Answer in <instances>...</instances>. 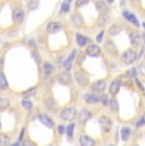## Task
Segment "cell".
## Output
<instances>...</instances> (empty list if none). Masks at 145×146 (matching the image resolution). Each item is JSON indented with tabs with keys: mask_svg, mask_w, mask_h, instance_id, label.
<instances>
[{
	"mask_svg": "<svg viewBox=\"0 0 145 146\" xmlns=\"http://www.w3.org/2000/svg\"><path fill=\"white\" fill-rule=\"evenodd\" d=\"M121 58L125 64L131 65V64H134L136 60H138V53L134 51V50H127V51H125L124 53H122Z\"/></svg>",
	"mask_w": 145,
	"mask_h": 146,
	"instance_id": "1",
	"label": "cell"
},
{
	"mask_svg": "<svg viewBox=\"0 0 145 146\" xmlns=\"http://www.w3.org/2000/svg\"><path fill=\"white\" fill-rule=\"evenodd\" d=\"M61 118L65 121H72L76 116V109L74 107H66L63 112H61Z\"/></svg>",
	"mask_w": 145,
	"mask_h": 146,
	"instance_id": "2",
	"label": "cell"
},
{
	"mask_svg": "<svg viewBox=\"0 0 145 146\" xmlns=\"http://www.w3.org/2000/svg\"><path fill=\"white\" fill-rule=\"evenodd\" d=\"M99 126H101V130L103 132H108L111 130V127H112V122H111V119L108 117L102 116L99 118Z\"/></svg>",
	"mask_w": 145,
	"mask_h": 146,
	"instance_id": "3",
	"label": "cell"
},
{
	"mask_svg": "<svg viewBox=\"0 0 145 146\" xmlns=\"http://www.w3.org/2000/svg\"><path fill=\"white\" fill-rule=\"evenodd\" d=\"M75 79H76L78 83L83 86L88 84V75L85 74L84 71H76V74H75Z\"/></svg>",
	"mask_w": 145,
	"mask_h": 146,
	"instance_id": "4",
	"label": "cell"
},
{
	"mask_svg": "<svg viewBox=\"0 0 145 146\" xmlns=\"http://www.w3.org/2000/svg\"><path fill=\"white\" fill-rule=\"evenodd\" d=\"M59 80H60L61 84H64V85H68V84L71 83V75L69 74V71H61L60 74H59Z\"/></svg>",
	"mask_w": 145,
	"mask_h": 146,
	"instance_id": "5",
	"label": "cell"
},
{
	"mask_svg": "<svg viewBox=\"0 0 145 146\" xmlns=\"http://www.w3.org/2000/svg\"><path fill=\"white\" fill-rule=\"evenodd\" d=\"M13 19H14L15 23H21L24 19V10L21 8H15L14 12H13Z\"/></svg>",
	"mask_w": 145,
	"mask_h": 146,
	"instance_id": "6",
	"label": "cell"
},
{
	"mask_svg": "<svg viewBox=\"0 0 145 146\" xmlns=\"http://www.w3.org/2000/svg\"><path fill=\"white\" fill-rule=\"evenodd\" d=\"M79 142H80V146H96V141H94L92 137L87 136V135L80 136Z\"/></svg>",
	"mask_w": 145,
	"mask_h": 146,
	"instance_id": "7",
	"label": "cell"
},
{
	"mask_svg": "<svg viewBox=\"0 0 145 146\" xmlns=\"http://www.w3.org/2000/svg\"><path fill=\"white\" fill-rule=\"evenodd\" d=\"M87 53L89 56H92V57H97L101 53V48L97 44H89L87 47Z\"/></svg>",
	"mask_w": 145,
	"mask_h": 146,
	"instance_id": "8",
	"label": "cell"
},
{
	"mask_svg": "<svg viewBox=\"0 0 145 146\" xmlns=\"http://www.w3.org/2000/svg\"><path fill=\"white\" fill-rule=\"evenodd\" d=\"M129 37H130V42L132 44H135V46H138L141 41V35L138 32V31H132V32H130Z\"/></svg>",
	"mask_w": 145,
	"mask_h": 146,
	"instance_id": "9",
	"label": "cell"
},
{
	"mask_svg": "<svg viewBox=\"0 0 145 146\" xmlns=\"http://www.w3.org/2000/svg\"><path fill=\"white\" fill-rule=\"evenodd\" d=\"M75 56H76V51H71L70 53V56L68 57V60L64 62V67H65V70L66 71H69V70L71 69V65H72V62H74V58H75Z\"/></svg>",
	"mask_w": 145,
	"mask_h": 146,
	"instance_id": "10",
	"label": "cell"
},
{
	"mask_svg": "<svg viewBox=\"0 0 145 146\" xmlns=\"http://www.w3.org/2000/svg\"><path fill=\"white\" fill-rule=\"evenodd\" d=\"M93 90L94 92H97V93H102L103 90L106 89V81L104 80H98V81H96V83L93 84Z\"/></svg>",
	"mask_w": 145,
	"mask_h": 146,
	"instance_id": "11",
	"label": "cell"
},
{
	"mask_svg": "<svg viewBox=\"0 0 145 146\" xmlns=\"http://www.w3.org/2000/svg\"><path fill=\"white\" fill-rule=\"evenodd\" d=\"M60 29H61V24L57 23V22H50V23L47 24V31H49V33H56Z\"/></svg>",
	"mask_w": 145,
	"mask_h": 146,
	"instance_id": "12",
	"label": "cell"
},
{
	"mask_svg": "<svg viewBox=\"0 0 145 146\" xmlns=\"http://www.w3.org/2000/svg\"><path fill=\"white\" fill-rule=\"evenodd\" d=\"M38 119H40L41 123H43L46 127H49V128H52V127H54V122H52V119L49 118L46 114H41V116L38 117Z\"/></svg>",
	"mask_w": 145,
	"mask_h": 146,
	"instance_id": "13",
	"label": "cell"
},
{
	"mask_svg": "<svg viewBox=\"0 0 145 146\" xmlns=\"http://www.w3.org/2000/svg\"><path fill=\"white\" fill-rule=\"evenodd\" d=\"M84 100L87 103H89V104H94V103L99 102V97H97V95L93 93H88L84 95Z\"/></svg>",
	"mask_w": 145,
	"mask_h": 146,
	"instance_id": "14",
	"label": "cell"
},
{
	"mask_svg": "<svg viewBox=\"0 0 145 146\" xmlns=\"http://www.w3.org/2000/svg\"><path fill=\"white\" fill-rule=\"evenodd\" d=\"M120 86H121V83H120L118 80L112 81V84H111V86H110V93L112 95H116L120 92Z\"/></svg>",
	"mask_w": 145,
	"mask_h": 146,
	"instance_id": "15",
	"label": "cell"
},
{
	"mask_svg": "<svg viewBox=\"0 0 145 146\" xmlns=\"http://www.w3.org/2000/svg\"><path fill=\"white\" fill-rule=\"evenodd\" d=\"M76 42H78V44H79L80 47H84L85 44L89 42V38L85 37V36H83V35H80V33H78L76 35Z\"/></svg>",
	"mask_w": 145,
	"mask_h": 146,
	"instance_id": "16",
	"label": "cell"
},
{
	"mask_svg": "<svg viewBox=\"0 0 145 146\" xmlns=\"http://www.w3.org/2000/svg\"><path fill=\"white\" fill-rule=\"evenodd\" d=\"M96 7H97V9H98L101 13H106L108 10L107 4H106V1H103V0H97V1H96Z\"/></svg>",
	"mask_w": 145,
	"mask_h": 146,
	"instance_id": "17",
	"label": "cell"
},
{
	"mask_svg": "<svg viewBox=\"0 0 145 146\" xmlns=\"http://www.w3.org/2000/svg\"><path fill=\"white\" fill-rule=\"evenodd\" d=\"M124 15L127 21H130L131 23H134V26H136V27L139 26V22H138V19H136V17L134 15V14H131L129 12H124Z\"/></svg>",
	"mask_w": 145,
	"mask_h": 146,
	"instance_id": "18",
	"label": "cell"
},
{
	"mask_svg": "<svg viewBox=\"0 0 145 146\" xmlns=\"http://www.w3.org/2000/svg\"><path fill=\"white\" fill-rule=\"evenodd\" d=\"M90 117H92V113L90 112H88L87 109H83V111L80 112V114H79V119L82 121V122H87Z\"/></svg>",
	"mask_w": 145,
	"mask_h": 146,
	"instance_id": "19",
	"label": "cell"
},
{
	"mask_svg": "<svg viewBox=\"0 0 145 146\" xmlns=\"http://www.w3.org/2000/svg\"><path fill=\"white\" fill-rule=\"evenodd\" d=\"M130 135H131V130L129 127L121 128V139H122V141H127L129 137H130Z\"/></svg>",
	"mask_w": 145,
	"mask_h": 146,
	"instance_id": "20",
	"label": "cell"
},
{
	"mask_svg": "<svg viewBox=\"0 0 145 146\" xmlns=\"http://www.w3.org/2000/svg\"><path fill=\"white\" fill-rule=\"evenodd\" d=\"M106 50H107V52L108 53H117V48H116V46H115V43H112V42H107L106 43Z\"/></svg>",
	"mask_w": 145,
	"mask_h": 146,
	"instance_id": "21",
	"label": "cell"
},
{
	"mask_svg": "<svg viewBox=\"0 0 145 146\" xmlns=\"http://www.w3.org/2000/svg\"><path fill=\"white\" fill-rule=\"evenodd\" d=\"M72 22H74L75 27H80L83 24V18L82 15H79V14H75L74 17H72Z\"/></svg>",
	"mask_w": 145,
	"mask_h": 146,
	"instance_id": "22",
	"label": "cell"
},
{
	"mask_svg": "<svg viewBox=\"0 0 145 146\" xmlns=\"http://www.w3.org/2000/svg\"><path fill=\"white\" fill-rule=\"evenodd\" d=\"M120 32H121V27L117 26V24H113V26L110 28V35L111 36H116V35H118Z\"/></svg>",
	"mask_w": 145,
	"mask_h": 146,
	"instance_id": "23",
	"label": "cell"
},
{
	"mask_svg": "<svg viewBox=\"0 0 145 146\" xmlns=\"http://www.w3.org/2000/svg\"><path fill=\"white\" fill-rule=\"evenodd\" d=\"M43 70H45V74H46V75H50L52 71H54V66H52L50 62H45Z\"/></svg>",
	"mask_w": 145,
	"mask_h": 146,
	"instance_id": "24",
	"label": "cell"
},
{
	"mask_svg": "<svg viewBox=\"0 0 145 146\" xmlns=\"http://www.w3.org/2000/svg\"><path fill=\"white\" fill-rule=\"evenodd\" d=\"M36 92H37V89H36V88L28 89V90L23 92V94H22V97H23V98H29V97H32V95H35V94H36Z\"/></svg>",
	"mask_w": 145,
	"mask_h": 146,
	"instance_id": "25",
	"label": "cell"
},
{
	"mask_svg": "<svg viewBox=\"0 0 145 146\" xmlns=\"http://www.w3.org/2000/svg\"><path fill=\"white\" fill-rule=\"evenodd\" d=\"M108 106H110V109H111V111H113V112L118 111V103H117L116 99H111L110 103H108Z\"/></svg>",
	"mask_w": 145,
	"mask_h": 146,
	"instance_id": "26",
	"label": "cell"
},
{
	"mask_svg": "<svg viewBox=\"0 0 145 146\" xmlns=\"http://www.w3.org/2000/svg\"><path fill=\"white\" fill-rule=\"evenodd\" d=\"M74 123H70V125L66 127V133H68V137L69 139H72V136H74Z\"/></svg>",
	"mask_w": 145,
	"mask_h": 146,
	"instance_id": "27",
	"label": "cell"
},
{
	"mask_svg": "<svg viewBox=\"0 0 145 146\" xmlns=\"http://www.w3.org/2000/svg\"><path fill=\"white\" fill-rule=\"evenodd\" d=\"M0 81H1V86H0V88H1L3 90H5V89L8 88V84H7V79H5V75L4 74L0 75Z\"/></svg>",
	"mask_w": 145,
	"mask_h": 146,
	"instance_id": "28",
	"label": "cell"
},
{
	"mask_svg": "<svg viewBox=\"0 0 145 146\" xmlns=\"http://www.w3.org/2000/svg\"><path fill=\"white\" fill-rule=\"evenodd\" d=\"M7 107H8V99H7V98H4V97L0 98V108L4 111Z\"/></svg>",
	"mask_w": 145,
	"mask_h": 146,
	"instance_id": "29",
	"label": "cell"
},
{
	"mask_svg": "<svg viewBox=\"0 0 145 146\" xmlns=\"http://www.w3.org/2000/svg\"><path fill=\"white\" fill-rule=\"evenodd\" d=\"M22 106H23L24 109H27V111H29V109L32 108V103H31L29 100H27V99H24L23 102H22Z\"/></svg>",
	"mask_w": 145,
	"mask_h": 146,
	"instance_id": "30",
	"label": "cell"
},
{
	"mask_svg": "<svg viewBox=\"0 0 145 146\" xmlns=\"http://www.w3.org/2000/svg\"><path fill=\"white\" fill-rule=\"evenodd\" d=\"M0 142H1L3 146L7 145L8 142H9V139H8V136H5V135H1V136H0Z\"/></svg>",
	"mask_w": 145,
	"mask_h": 146,
	"instance_id": "31",
	"label": "cell"
},
{
	"mask_svg": "<svg viewBox=\"0 0 145 146\" xmlns=\"http://www.w3.org/2000/svg\"><path fill=\"white\" fill-rule=\"evenodd\" d=\"M99 100L103 103L104 106H107L108 103H110V100H108V98H107V95H104V94H102L101 97H99Z\"/></svg>",
	"mask_w": 145,
	"mask_h": 146,
	"instance_id": "32",
	"label": "cell"
},
{
	"mask_svg": "<svg viewBox=\"0 0 145 146\" xmlns=\"http://www.w3.org/2000/svg\"><path fill=\"white\" fill-rule=\"evenodd\" d=\"M89 3V0H76V7L80 8V7H84Z\"/></svg>",
	"mask_w": 145,
	"mask_h": 146,
	"instance_id": "33",
	"label": "cell"
},
{
	"mask_svg": "<svg viewBox=\"0 0 145 146\" xmlns=\"http://www.w3.org/2000/svg\"><path fill=\"white\" fill-rule=\"evenodd\" d=\"M144 125H145V114L139 119V122L136 123V127H141V126H144Z\"/></svg>",
	"mask_w": 145,
	"mask_h": 146,
	"instance_id": "34",
	"label": "cell"
},
{
	"mask_svg": "<svg viewBox=\"0 0 145 146\" xmlns=\"http://www.w3.org/2000/svg\"><path fill=\"white\" fill-rule=\"evenodd\" d=\"M61 10H63V12H69V3H64L63 5H61Z\"/></svg>",
	"mask_w": 145,
	"mask_h": 146,
	"instance_id": "35",
	"label": "cell"
},
{
	"mask_svg": "<svg viewBox=\"0 0 145 146\" xmlns=\"http://www.w3.org/2000/svg\"><path fill=\"white\" fill-rule=\"evenodd\" d=\"M57 131H59V133H60V135H63L64 132H65V127H64V126H59Z\"/></svg>",
	"mask_w": 145,
	"mask_h": 146,
	"instance_id": "36",
	"label": "cell"
},
{
	"mask_svg": "<svg viewBox=\"0 0 145 146\" xmlns=\"http://www.w3.org/2000/svg\"><path fill=\"white\" fill-rule=\"evenodd\" d=\"M102 38H103V31L99 32L98 36H97V42H102Z\"/></svg>",
	"mask_w": 145,
	"mask_h": 146,
	"instance_id": "37",
	"label": "cell"
},
{
	"mask_svg": "<svg viewBox=\"0 0 145 146\" xmlns=\"http://www.w3.org/2000/svg\"><path fill=\"white\" fill-rule=\"evenodd\" d=\"M129 75H130V76H132V78H136V71H135V69H131L130 71H129Z\"/></svg>",
	"mask_w": 145,
	"mask_h": 146,
	"instance_id": "38",
	"label": "cell"
},
{
	"mask_svg": "<svg viewBox=\"0 0 145 146\" xmlns=\"http://www.w3.org/2000/svg\"><path fill=\"white\" fill-rule=\"evenodd\" d=\"M22 146H36V145L33 144V142H31V141H24Z\"/></svg>",
	"mask_w": 145,
	"mask_h": 146,
	"instance_id": "39",
	"label": "cell"
},
{
	"mask_svg": "<svg viewBox=\"0 0 145 146\" xmlns=\"http://www.w3.org/2000/svg\"><path fill=\"white\" fill-rule=\"evenodd\" d=\"M141 41H143V43L145 44V33H143V35H141Z\"/></svg>",
	"mask_w": 145,
	"mask_h": 146,
	"instance_id": "40",
	"label": "cell"
},
{
	"mask_svg": "<svg viewBox=\"0 0 145 146\" xmlns=\"http://www.w3.org/2000/svg\"><path fill=\"white\" fill-rule=\"evenodd\" d=\"M10 146H19V144L17 142V144H14V145H10Z\"/></svg>",
	"mask_w": 145,
	"mask_h": 146,
	"instance_id": "41",
	"label": "cell"
},
{
	"mask_svg": "<svg viewBox=\"0 0 145 146\" xmlns=\"http://www.w3.org/2000/svg\"><path fill=\"white\" fill-rule=\"evenodd\" d=\"M108 1H110V3H113V1H115V0H108Z\"/></svg>",
	"mask_w": 145,
	"mask_h": 146,
	"instance_id": "42",
	"label": "cell"
},
{
	"mask_svg": "<svg viewBox=\"0 0 145 146\" xmlns=\"http://www.w3.org/2000/svg\"><path fill=\"white\" fill-rule=\"evenodd\" d=\"M71 1V0H66V3H70Z\"/></svg>",
	"mask_w": 145,
	"mask_h": 146,
	"instance_id": "43",
	"label": "cell"
},
{
	"mask_svg": "<svg viewBox=\"0 0 145 146\" xmlns=\"http://www.w3.org/2000/svg\"><path fill=\"white\" fill-rule=\"evenodd\" d=\"M143 27H144V28H145V23H143Z\"/></svg>",
	"mask_w": 145,
	"mask_h": 146,
	"instance_id": "44",
	"label": "cell"
},
{
	"mask_svg": "<svg viewBox=\"0 0 145 146\" xmlns=\"http://www.w3.org/2000/svg\"><path fill=\"white\" fill-rule=\"evenodd\" d=\"M49 146H52V145H49Z\"/></svg>",
	"mask_w": 145,
	"mask_h": 146,
	"instance_id": "45",
	"label": "cell"
}]
</instances>
